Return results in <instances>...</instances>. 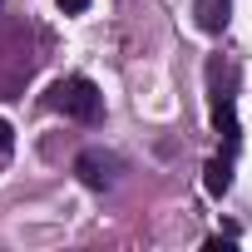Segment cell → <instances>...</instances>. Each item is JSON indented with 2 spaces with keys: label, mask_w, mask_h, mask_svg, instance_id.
<instances>
[{
  "label": "cell",
  "mask_w": 252,
  "mask_h": 252,
  "mask_svg": "<svg viewBox=\"0 0 252 252\" xmlns=\"http://www.w3.org/2000/svg\"><path fill=\"white\" fill-rule=\"evenodd\" d=\"M50 104L60 109V114H69V119H99V109H104V94L94 89V79H84V74H69V79H60L55 89H50Z\"/></svg>",
  "instance_id": "1"
},
{
  "label": "cell",
  "mask_w": 252,
  "mask_h": 252,
  "mask_svg": "<svg viewBox=\"0 0 252 252\" xmlns=\"http://www.w3.org/2000/svg\"><path fill=\"white\" fill-rule=\"evenodd\" d=\"M5 154H10V124L0 119V158H5Z\"/></svg>",
  "instance_id": "6"
},
{
  "label": "cell",
  "mask_w": 252,
  "mask_h": 252,
  "mask_svg": "<svg viewBox=\"0 0 252 252\" xmlns=\"http://www.w3.org/2000/svg\"><path fill=\"white\" fill-rule=\"evenodd\" d=\"M60 10H64V15H84V10H89V0H60Z\"/></svg>",
  "instance_id": "5"
},
{
  "label": "cell",
  "mask_w": 252,
  "mask_h": 252,
  "mask_svg": "<svg viewBox=\"0 0 252 252\" xmlns=\"http://www.w3.org/2000/svg\"><path fill=\"white\" fill-rule=\"evenodd\" d=\"M193 15H198V30L218 35V30H227V20H232V0H198Z\"/></svg>",
  "instance_id": "3"
},
{
  "label": "cell",
  "mask_w": 252,
  "mask_h": 252,
  "mask_svg": "<svg viewBox=\"0 0 252 252\" xmlns=\"http://www.w3.org/2000/svg\"><path fill=\"white\" fill-rule=\"evenodd\" d=\"M74 173H79V183H84V188L104 193V188H114V183H119V158H114V154H104V149H84V154L74 158Z\"/></svg>",
  "instance_id": "2"
},
{
  "label": "cell",
  "mask_w": 252,
  "mask_h": 252,
  "mask_svg": "<svg viewBox=\"0 0 252 252\" xmlns=\"http://www.w3.org/2000/svg\"><path fill=\"white\" fill-rule=\"evenodd\" d=\"M203 173H208L203 183H208V193H213V198H222V193L232 188V163H227V158H213Z\"/></svg>",
  "instance_id": "4"
}]
</instances>
